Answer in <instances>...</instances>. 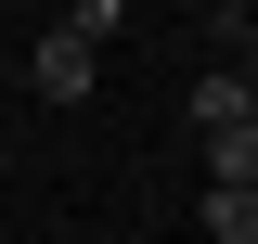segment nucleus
<instances>
[{"label": "nucleus", "instance_id": "7ed1b4c3", "mask_svg": "<svg viewBox=\"0 0 258 244\" xmlns=\"http://www.w3.org/2000/svg\"><path fill=\"white\" fill-rule=\"evenodd\" d=\"M207 231H220V244H258V193H207Z\"/></svg>", "mask_w": 258, "mask_h": 244}, {"label": "nucleus", "instance_id": "f03ea898", "mask_svg": "<svg viewBox=\"0 0 258 244\" xmlns=\"http://www.w3.org/2000/svg\"><path fill=\"white\" fill-rule=\"evenodd\" d=\"M194 129H207V142H245V77H232V64H220V77H207V90H194Z\"/></svg>", "mask_w": 258, "mask_h": 244}, {"label": "nucleus", "instance_id": "39448f33", "mask_svg": "<svg viewBox=\"0 0 258 244\" xmlns=\"http://www.w3.org/2000/svg\"><path fill=\"white\" fill-rule=\"evenodd\" d=\"M232 77H245V64H232ZM245 116H258V77H245Z\"/></svg>", "mask_w": 258, "mask_h": 244}, {"label": "nucleus", "instance_id": "f257e3e1", "mask_svg": "<svg viewBox=\"0 0 258 244\" xmlns=\"http://www.w3.org/2000/svg\"><path fill=\"white\" fill-rule=\"evenodd\" d=\"M103 39H116V0L64 13V26L26 52V90H39V103H91V77H103Z\"/></svg>", "mask_w": 258, "mask_h": 244}, {"label": "nucleus", "instance_id": "20e7f679", "mask_svg": "<svg viewBox=\"0 0 258 244\" xmlns=\"http://www.w3.org/2000/svg\"><path fill=\"white\" fill-rule=\"evenodd\" d=\"M245 77H258V13H245Z\"/></svg>", "mask_w": 258, "mask_h": 244}]
</instances>
